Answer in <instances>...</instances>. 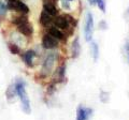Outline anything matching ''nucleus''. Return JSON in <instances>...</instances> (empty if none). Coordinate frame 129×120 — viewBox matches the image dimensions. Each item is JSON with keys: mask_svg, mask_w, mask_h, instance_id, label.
Instances as JSON below:
<instances>
[{"mask_svg": "<svg viewBox=\"0 0 129 120\" xmlns=\"http://www.w3.org/2000/svg\"><path fill=\"white\" fill-rule=\"evenodd\" d=\"M90 50H91V56L94 61H97L99 58V47L97 45V43L94 41L90 42Z\"/></svg>", "mask_w": 129, "mask_h": 120, "instance_id": "15", "label": "nucleus"}, {"mask_svg": "<svg viewBox=\"0 0 129 120\" xmlns=\"http://www.w3.org/2000/svg\"><path fill=\"white\" fill-rule=\"evenodd\" d=\"M69 2L70 1H68V0H61V7L66 10H71V6Z\"/></svg>", "mask_w": 129, "mask_h": 120, "instance_id": "22", "label": "nucleus"}, {"mask_svg": "<svg viewBox=\"0 0 129 120\" xmlns=\"http://www.w3.org/2000/svg\"><path fill=\"white\" fill-rule=\"evenodd\" d=\"M8 6L5 5L1 0H0V17H5L7 15V12H8Z\"/></svg>", "mask_w": 129, "mask_h": 120, "instance_id": "19", "label": "nucleus"}, {"mask_svg": "<svg viewBox=\"0 0 129 120\" xmlns=\"http://www.w3.org/2000/svg\"><path fill=\"white\" fill-rule=\"evenodd\" d=\"M55 61H56V55L54 53H50L45 59H44V62L42 65V69H41V76L43 78L47 77L48 75H51V73L54 70V66H55Z\"/></svg>", "mask_w": 129, "mask_h": 120, "instance_id": "2", "label": "nucleus"}, {"mask_svg": "<svg viewBox=\"0 0 129 120\" xmlns=\"http://www.w3.org/2000/svg\"><path fill=\"white\" fill-rule=\"evenodd\" d=\"M125 51H126V55H127V58H128V61H129V42L127 41L126 44H125Z\"/></svg>", "mask_w": 129, "mask_h": 120, "instance_id": "23", "label": "nucleus"}, {"mask_svg": "<svg viewBox=\"0 0 129 120\" xmlns=\"http://www.w3.org/2000/svg\"><path fill=\"white\" fill-rule=\"evenodd\" d=\"M15 5H16V11L21 12L22 14H28L29 13V8H28V6L25 5L22 0H16Z\"/></svg>", "mask_w": 129, "mask_h": 120, "instance_id": "13", "label": "nucleus"}, {"mask_svg": "<svg viewBox=\"0 0 129 120\" xmlns=\"http://www.w3.org/2000/svg\"><path fill=\"white\" fill-rule=\"evenodd\" d=\"M88 2H89V5H90V6H96L97 0H88Z\"/></svg>", "mask_w": 129, "mask_h": 120, "instance_id": "24", "label": "nucleus"}, {"mask_svg": "<svg viewBox=\"0 0 129 120\" xmlns=\"http://www.w3.org/2000/svg\"><path fill=\"white\" fill-rule=\"evenodd\" d=\"M81 54V45H80V39L79 37H75L71 44V56L72 58H78Z\"/></svg>", "mask_w": 129, "mask_h": 120, "instance_id": "10", "label": "nucleus"}, {"mask_svg": "<svg viewBox=\"0 0 129 120\" xmlns=\"http://www.w3.org/2000/svg\"><path fill=\"white\" fill-rule=\"evenodd\" d=\"M35 56H36V53H35V50H32V49H28L22 55L23 61L25 62V65L28 68H34V58H35Z\"/></svg>", "mask_w": 129, "mask_h": 120, "instance_id": "9", "label": "nucleus"}, {"mask_svg": "<svg viewBox=\"0 0 129 120\" xmlns=\"http://www.w3.org/2000/svg\"><path fill=\"white\" fill-rule=\"evenodd\" d=\"M17 30L19 33L23 34L24 37H26V38H31L32 34H34V26H32L29 22L24 23L22 25L17 26Z\"/></svg>", "mask_w": 129, "mask_h": 120, "instance_id": "6", "label": "nucleus"}, {"mask_svg": "<svg viewBox=\"0 0 129 120\" xmlns=\"http://www.w3.org/2000/svg\"><path fill=\"white\" fill-rule=\"evenodd\" d=\"M48 33L51 35H53L54 38H56L57 40H63L64 39V34L60 31V29L58 28H56L55 26L54 27H51L50 29H48Z\"/></svg>", "mask_w": 129, "mask_h": 120, "instance_id": "14", "label": "nucleus"}, {"mask_svg": "<svg viewBox=\"0 0 129 120\" xmlns=\"http://www.w3.org/2000/svg\"><path fill=\"white\" fill-rule=\"evenodd\" d=\"M15 87H16V91H17V95L22 102V108L24 110V113L27 115L30 114L31 113L30 101H29V98H28V94L25 89V83L21 81V79H18L15 84Z\"/></svg>", "mask_w": 129, "mask_h": 120, "instance_id": "1", "label": "nucleus"}, {"mask_svg": "<svg viewBox=\"0 0 129 120\" xmlns=\"http://www.w3.org/2000/svg\"><path fill=\"white\" fill-rule=\"evenodd\" d=\"M54 0H43V10L46 11L52 16H56L58 14V10L55 6Z\"/></svg>", "mask_w": 129, "mask_h": 120, "instance_id": "8", "label": "nucleus"}, {"mask_svg": "<svg viewBox=\"0 0 129 120\" xmlns=\"http://www.w3.org/2000/svg\"><path fill=\"white\" fill-rule=\"evenodd\" d=\"M53 22V17L52 15H50L46 11H42L41 14H40V24L43 26V27H47L50 24Z\"/></svg>", "mask_w": 129, "mask_h": 120, "instance_id": "11", "label": "nucleus"}, {"mask_svg": "<svg viewBox=\"0 0 129 120\" xmlns=\"http://www.w3.org/2000/svg\"><path fill=\"white\" fill-rule=\"evenodd\" d=\"M92 33H94V17L90 12H87L85 26H84V37L87 42H90L92 39Z\"/></svg>", "mask_w": 129, "mask_h": 120, "instance_id": "3", "label": "nucleus"}, {"mask_svg": "<svg viewBox=\"0 0 129 120\" xmlns=\"http://www.w3.org/2000/svg\"><path fill=\"white\" fill-rule=\"evenodd\" d=\"M98 28H99V30H107L108 29L107 22L104 21V19H101V21L99 22V24H98Z\"/></svg>", "mask_w": 129, "mask_h": 120, "instance_id": "21", "label": "nucleus"}, {"mask_svg": "<svg viewBox=\"0 0 129 120\" xmlns=\"http://www.w3.org/2000/svg\"><path fill=\"white\" fill-rule=\"evenodd\" d=\"M68 1H72V0H68Z\"/></svg>", "mask_w": 129, "mask_h": 120, "instance_id": "26", "label": "nucleus"}, {"mask_svg": "<svg viewBox=\"0 0 129 120\" xmlns=\"http://www.w3.org/2000/svg\"><path fill=\"white\" fill-rule=\"evenodd\" d=\"M59 45L58 40L54 38L53 35H51L50 33H46L43 35L42 38V47L45 49H55L57 48Z\"/></svg>", "mask_w": 129, "mask_h": 120, "instance_id": "4", "label": "nucleus"}, {"mask_svg": "<svg viewBox=\"0 0 129 120\" xmlns=\"http://www.w3.org/2000/svg\"><path fill=\"white\" fill-rule=\"evenodd\" d=\"M27 22H28V17L26 16V15L16 16L14 19H12V23H13L14 25H16V26H19V25H22V24H24V23H27Z\"/></svg>", "mask_w": 129, "mask_h": 120, "instance_id": "16", "label": "nucleus"}, {"mask_svg": "<svg viewBox=\"0 0 129 120\" xmlns=\"http://www.w3.org/2000/svg\"><path fill=\"white\" fill-rule=\"evenodd\" d=\"M99 99L102 103H108L109 99H110V94H109V92H106V91H103V90H100Z\"/></svg>", "mask_w": 129, "mask_h": 120, "instance_id": "18", "label": "nucleus"}, {"mask_svg": "<svg viewBox=\"0 0 129 120\" xmlns=\"http://www.w3.org/2000/svg\"><path fill=\"white\" fill-rule=\"evenodd\" d=\"M17 95V91H16V87L15 85H10L9 87L7 88V91H6V97H7V100L8 101H12L14 100L15 97Z\"/></svg>", "mask_w": 129, "mask_h": 120, "instance_id": "12", "label": "nucleus"}, {"mask_svg": "<svg viewBox=\"0 0 129 120\" xmlns=\"http://www.w3.org/2000/svg\"><path fill=\"white\" fill-rule=\"evenodd\" d=\"M96 5L98 6V8L100 9V11L102 13H106V6H107V0H97Z\"/></svg>", "mask_w": 129, "mask_h": 120, "instance_id": "20", "label": "nucleus"}, {"mask_svg": "<svg viewBox=\"0 0 129 120\" xmlns=\"http://www.w3.org/2000/svg\"><path fill=\"white\" fill-rule=\"evenodd\" d=\"M92 115V109L89 107L79 105L76 108V120H89Z\"/></svg>", "mask_w": 129, "mask_h": 120, "instance_id": "5", "label": "nucleus"}, {"mask_svg": "<svg viewBox=\"0 0 129 120\" xmlns=\"http://www.w3.org/2000/svg\"><path fill=\"white\" fill-rule=\"evenodd\" d=\"M54 26L56 28H58L60 30H68L70 27V24L69 22L67 21V18L63 16V15H58V16H56L55 19H54Z\"/></svg>", "mask_w": 129, "mask_h": 120, "instance_id": "7", "label": "nucleus"}, {"mask_svg": "<svg viewBox=\"0 0 129 120\" xmlns=\"http://www.w3.org/2000/svg\"><path fill=\"white\" fill-rule=\"evenodd\" d=\"M9 1H10V2H15L16 0H9Z\"/></svg>", "mask_w": 129, "mask_h": 120, "instance_id": "25", "label": "nucleus"}, {"mask_svg": "<svg viewBox=\"0 0 129 120\" xmlns=\"http://www.w3.org/2000/svg\"><path fill=\"white\" fill-rule=\"evenodd\" d=\"M8 47H9L10 53L13 54V55H18L19 51H21L19 46L17 45V44H15V43H9V44H8Z\"/></svg>", "mask_w": 129, "mask_h": 120, "instance_id": "17", "label": "nucleus"}]
</instances>
